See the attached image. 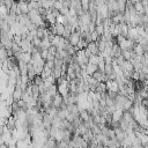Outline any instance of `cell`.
<instances>
[{"instance_id": "cell-2", "label": "cell", "mask_w": 148, "mask_h": 148, "mask_svg": "<svg viewBox=\"0 0 148 148\" xmlns=\"http://www.w3.org/2000/svg\"><path fill=\"white\" fill-rule=\"evenodd\" d=\"M62 103V96H60L59 94H57L54 97H52V103H51V106L56 108V109H59L60 105Z\"/></svg>"}, {"instance_id": "cell-6", "label": "cell", "mask_w": 148, "mask_h": 148, "mask_svg": "<svg viewBox=\"0 0 148 148\" xmlns=\"http://www.w3.org/2000/svg\"><path fill=\"white\" fill-rule=\"evenodd\" d=\"M95 31L97 32V35H98V36H102V35H103V32H104V28H103V25H102V24L96 25V27H95Z\"/></svg>"}, {"instance_id": "cell-5", "label": "cell", "mask_w": 148, "mask_h": 148, "mask_svg": "<svg viewBox=\"0 0 148 148\" xmlns=\"http://www.w3.org/2000/svg\"><path fill=\"white\" fill-rule=\"evenodd\" d=\"M54 29H56V34H57L58 36H61V35H62V32H64V25H62V24L56 23V24H54Z\"/></svg>"}, {"instance_id": "cell-4", "label": "cell", "mask_w": 148, "mask_h": 148, "mask_svg": "<svg viewBox=\"0 0 148 148\" xmlns=\"http://www.w3.org/2000/svg\"><path fill=\"white\" fill-rule=\"evenodd\" d=\"M22 94H23V90H22L20 87H15V88H14V91L12 92V96H13L14 101H18V99H21Z\"/></svg>"}, {"instance_id": "cell-7", "label": "cell", "mask_w": 148, "mask_h": 148, "mask_svg": "<svg viewBox=\"0 0 148 148\" xmlns=\"http://www.w3.org/2000/svg\"><path fill=\"white\" fill-rule=\"evenodd\" d=\"M31 1H36V2H38V1H39V0H31Z\"/></svg>"}, {"instance_id": "cell-3", "label": "cell", "mask_w": 148, "mask_h": 148, "mask_svg": "<svg viewBox=\"0 0 148 148\" xmlns=\"http://www.w3.org/2000/svg\"><path fill=\"white\" fill-rule=\"evenodd\" d=\"M96 71H98V68H97V65H94V64H87L86 65V69H84V72H86V74L87 75H89V76H91Z\"/></svg>"}, {"instance_id": "cell-8", "label": "cell", "mask_w": 148, "mask_h": 148, "mask_svg": "<svg viewBox=\"0 0 148 148\" xmlns=\"http://www.w3.org/2000/svg\"><path fill=\"white\" fill-rule=\"evenodd\" d=\"M112 1H116V0H109V2H112Z\"/></svg>"}, {"instance_id": "cell-1", "label": "cell", "mask_w": 148, "mask_h": 148, "mask_svg": "<svg viewBox=\"0 0 148 148\" xmlns=\"http://www.w3.org/2000/svg\"><path fill=\"white\" fill-rule=\"evenodd\" d=\"M67 40H68V43H69L72 46H75V45L77 44V42L80 40V34L76 32V31H75V32H72Z\"/></svg>"}]
</instances>
